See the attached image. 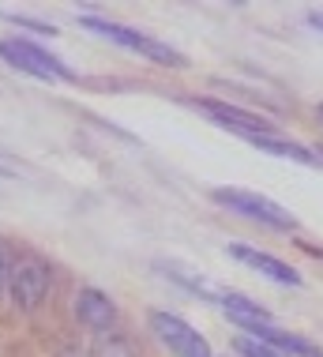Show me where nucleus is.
Returning <instances> with one entry per match:
<instances>
[{"instance_id":"obj_1","label":"nucleus","mask_w":323,"mask_h":357,"mask_svg":"<svg viewBox=\"0 0 323 357\" xmlns=\"http://www.w3.org/2000/svg\"><path fill=\"white\" fill-rule=\"evenodd\" d=\"M80 26H87V31L98 34V38H110V42L124 45V50L140 53V56H147V61H154V64H165V68H184V64H188V56H181L177 50H170L165 42L135 31V26L113 23V19H98V15H80Z\"/></svg>"},{"instance_id":"obj_2","label":"nucleus","mask_w":323,"mask_h":357,"mask_svg":"<svg viewBox=\"0 0 323 357\" xmlns=\"http://www.w3.org/2000/svg\"><path fill=\"white\" fill-rule=\"evenodd\" d=\"M211 199L222 204L226 211H233V215H244V218L260 222V226H271V229H297L301 226L293 211H286L275 199L260 196V192H248V188H214Z\"/></svg>"},{"instance_id":"obj_3","label":"nucleus","mask_w":323,"mask_h":357,"mask_svg":"<svg viewBox=\"0 0 323 357\" xmlns=\"http://www.w3.org/2000/svg\"><path fill=\"white\" fill-rule=\"evenodd\" d=\"M49 289H53V271L42 256H19L12 259V275H8V289L4 294L12 297L15 308L23 312H34V308L45 305Z\"/></svg>"},{"instance_id":"obj_4","label":"nucleus","mask_w":323,"mask_h":357,"mask_svg":"<svg viewBox=\"0 0 323 357\" xmlns=\"http://www.w3.org/2000/svg\"><path fill=\"white\" fill-rule=\"evenodd\" d=\"M0 61L12 64V68L34 75V79H49V83H68L72 68L61 64L53 53H45L42 45L27 42V38H0Z\"/></svg>"},{"instance_id":"obj_5","label":"nucleus","mask_w":323,"mask_h":357,"mask_svg":"<svg viewBox=\"0 0 323 357\" xmlns=\"http://www.w3.org/2000/svg\"><path fill=\"white\" fill-rule=\"evenodd\" d=\"M151 331H154V339H158L165 350L177 354V357H211L207 339H203L188 320L165 312V308H154L151 312Z\"/></svg>"},{"instance_id":"obj_6","label":"nucleus","mask_w":323,"mask_h":357,"mask_svg":"<svg viewBox=\"0 0 323 357\" xmlns=\"http://www.w3.org/2000/svg\"><path fill=\"white\" fill-rule=\"evenodd\" d=\"M192 105L200 113H207L214 124H222V128L237 132V136H260V132H275V124L267 117H260V113L252 109H241V105H230V102H218V98H192Z\"/></svg>"},{"instance_id":"obj_7","label":"nucleus","mask_w":323,"mask_h":357,"mask_svg":"<svg viewBox=\"0 0 323 357\" xmlns=\"http://www.w3.org/2000/svg\"><path fill=\"white\" fill-rule=\"evenodd\" d=\"M75 320L94 335H110V331H117V320H121V316H117V305L102 294V289L83 286L80 294H75Z\"/></svg>"},{"instance_id":"obj_8","label":"nucleus","mask_w":323,"mask_h":357,"mask_svg":"<svg viewBox=\"0 0 323 357\" xmlns=\"http://www.w3.org/2000/svg\"><path fill=\"white\" fill-rule=\"evenodd\" d=\"M226 252H230L233 259H241L244 267H252V271L275 278V282H282V286H301V282H305L297 267L282 264V259L271 256V252H260V248H248V245H226Z\"/></svg>"},{"instance_id":"obj_9","label":"nucleus","mask_w":323,"mask_h":357,"mask_svg":"<svg viewBox=\"0 0 323 357\" xmlns=\"http://www.w3.org/2000/svg\"><path fill=\"white\" fill-rule=\"evenodd\" d=\"M241 331H244V335H252V339H260V342H267V346H275L278 354H297V357H323V350H320L316 342L301 339V335H290V331H282V327H275V320H267V324H244Z\"/></svg>"},{"instance_id":"obj_10","label":"nucleus","mask_w":323,"mask_h":357,"mask_svg":"<svg viewBox=\"0 0 323 357\" xmlns=\"http://www.w3.org/2000/svg\"><path fill=\"white\" fill-rule=\"evenodd\" d=\"M248 143H252V147H260V151H267V154H278V158H293V162L320 166V162H316V151L301 147V143L278 136V132H260V136H248Z\"/></svg>"},{"instance_id":"obj_11","label":"nucleus","mask_w":323,"mask_h":357,"mask_svg":"<svg viewBox=\"0 0 323 357\" xmlns=\"http://www.w3.org/2000/svg\"><path fill=\"white\" fill-rule=\"evenodd\" d=\"M91 357H140L135 342L121 331H110V335H98V342L91 346Z\"/></svg>"},{"instance_id":"obj_12","label":"nucleus","mask_w":323,"mask_h":357,"mask_svg":"<svg viewBox=\"0 0 323 357\" xmlns=\"http://www.w3.org/2000/svg\"><path fill=\"white\" fill-rule=\"evenodd\" d=\"M237 354L241 357H286V354H278L275 346H267V342H260V339H252V335H237Z\"/></svg>"},{"instance_id":"obj_13","label":"nucleus","mask_w":323,"mask_h":357,"mask_svg":"<svg viewBox=\"0 0 323 357\" xmlns=\"http://www.w3.org/2000/svg\"><path fill=\"white\" fill-rule=\"evenodd\" d=\"M12 23H19V26H23V31H34V34H49V38L57 34V26H49V23H42V19H27V15H15Z\"/></svg>"},{"instance_id":"obj_14","label":"nucleus","mask_w":323,"mask_h":357,"mask_svg":"<svg viewBox=\"0 0 323 357\" xmlns=\"http://www.w3.org/2000/svg\"><path fill=\"white\" fill-rule=\"evenodd\" d=\"M12 252H8V248L4 245H0V294H4V289H8V275H12Z\"/></svg>"},{"instance_id":"obj_15","label":"nucleus","mask_w":323,"mask_h":357,"mask_svg":"<svg viewBox=\"0 0 323 357\" xmlns=\"http://www.w3.org/2000/svg\"><path fill=\"white\" fill-rule=\"evenodd\" d=\"M308 26H316V31H323V12H308Z\"/></svg>"},{"instance_id":"obj_16","label":"nucleus","mask_w":323,"mask_h":357,"mask_svg":"<svg viewBox=\"0 0 323 357\" xmlns=\"http://www.w3.org/2000/svg\"><path fill=\"white\" fill-rule=\"evenodd\" d=\"M316 113H320V117H323V102H320V109H316Z\"/></svg>"},{"instance_id":"obj_17","label":"nucleus","mask_w":323,"mask_h":357,"mask_svg":"<svg viewBox=\"0 0 323 357\" xmlns=\"http://www.w3.org/2000/svg\"><path fill=\"white\" fill-rule=\"evenodd\" d=\"M316 162H323V154H316Z\"/></svg>"}]
</instances>
